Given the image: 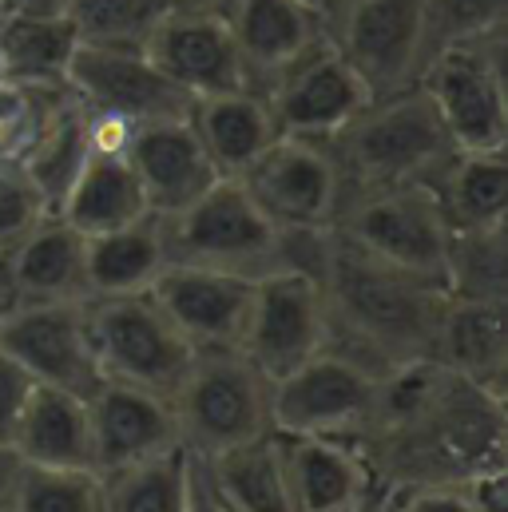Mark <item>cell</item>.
<instances>
[{"mask_svg":"<svg viewBox=\"0 0 508 512\" xmlns=\"http://www.w3.org/2000/svg\"><path fill=\"white\" fill-rule=\"evenodd\" d=\"M381 493L477 485L508 465L505 397L421 358L389 370L366 425L350 437Z\"/></svg>","mask_w":508,"mask_h":512,"instance_id":"cell-1","label":"cell"},{"mask_svg":"<svg viewBox=\"0 0 508 512\" xmlns=\"http://www.w3.org/2000/svg\"><path fill=\"white\" fill-rule=\"evenodd\" d=\"M318 278L330 318L326 350L366 366L378 378L433 354L437 322L449 302L437 278H421L370 255L334 227L326 235Z\"/></svg>","mask_w":508,"mask_h":512,"instance_id":"cell-2","label":"cell"},{"mask_svg":"<svg viewBox=\"0 0 508 512\" xmlns=\"http://www.w3.org/2000/svg\"><path fill=\"white\" fill-rule=\"evenodd\" d=\"M326 147L342 179V207L346 199L381 187L433 183L457 155L441 116L417 84L370 100L334 139H326Z\"/></svg>","mask_w":508,"mask_h":512,"instance_id":"cell-3","label":"cell"},{"mask_svg":"<svg viewBox=\"0 0 508 512\" xmlns=\"http://www.w3.org/2000/svg\"><path fill=\"white\" fill-rule=\"evenodd\" d=\"M270 389L274 382L239 346L195 350L187 378L179 382L175 397H171L179 445L203 461V457H215L243 441L274 433Z\"/></svg>","mask_w":508,"mask_h":512,"instance_id":"cell-4","label":"cell"},{"mask_svg":"<svg viewBox=\"0 0 508 512\" xmlns=\"http://www.w3.org/2000/svg\"><path fill=\"white\" fill-rule=\"evenodd\" d=\"M163 239L171 262L187 266H211L243 278H262L286 266V231L254 207L239 179H219L191 207L167 215Z\"/></svg>","mask_w":508,"mask_h":512,"instance_id":"cell-5","label":"cell"},{"mask_svg":"<svg viewBox=\"0 0 508 512\" xmlns=\"http://www.w3.org/2000/svg\"><path fill=\"white\" fill-rule=\"evenodd\" d=\"M88 330L104 382L135 385L167 401L195 362V346L163 314L151 290L88 298Z\"/></svg>","mask_w":508,"mask_h":512,"instance_id":"cell-6","label":"cell"},{"mask_svg":"<svg viewBox=\"0 0 508 512\" xmlns=\"http://www.w3.org/2000/svg\"><path fill=\"white\" fill-rule=\"evenodd\" d=\"M334 231L370 255L437 282L445 274V251L453 235L433 183H401L354 195L338 211Z\"/></svg>","mask_w":508,"mask_h":512,"instance_id":"cell-7","label":"cell"},{"mask_svg":"<svg viewBox=\"0 0 508 512\" xmlns=\"http://www.w3.org/2000/svg\"><path fill=\"white\" fill-rule=\"evenodd\" d=\"M417 88L429 96L457 151H505V36L429 56Z\"/></svg>","mask_w":508,"mask_h":512,"instance_id":"cell-8","label":"cell"},{"mask_svg":"<svg viewBox=\"0 0 508 512\" xmlns=\"http://www.w3.org/2000/svg\"><path fill=\"white\" fill-rule=\"evenodd\" d=\"M330 36L370 100L405 92L425 68V0H346L330 16Z\"/></svg>","mask_w":508,"mask_h":512,"instance_id":"cell-9","label":"cell"},{"mask_svg":"<svg viewBox=\"0 0 508 512\" xmlns=\"http://www.w3.org/2000/svg\"><path fill=\"white\" fill-rule=\"evenodd\" d=\"M326 334H330V318H326V294L318 274L282 266L254 278L251 318L239 350L270 382L286 378L290 370L322 354Z\"/></svg>","mask_w":508,"mask_h":512,"instance_id":"cell-10","label":"cell"},{"mask_svg":"<svg viewBox=\"0 0 508 512\" xmlns=\"http://www.w3.org/2000/svg\"><path fill=\"white\" fill-rule=\"evenodd\" d=\"M239 183L278 231H330L342 211V179L318 139L278 135Z\"/></svg>","mask_w":508,"mask_h":512,"instance_id":"cell-11","label":"cell"},{"mask_svg":"<svg viewBox=\"0 0 508 512\" xmlns=\"http://www.w3.org/2000/svg\"><path fill=\"white\" fill-rule=\"evenodd\" d=\"M381 378L366 366L322 350L270 389V421L282 437H342L350 441L378 397Z\"/></svg>","mask_w":508,"mask_h":512,"instance_id":"cell-12","label":"cell"},{"mask_svg":"<svg viewBox=\"0 0 508 512\" xmlns=\"http://www.w3.org/2000/svg\"><path fill=\"white\" fill-rule=\"evenodd\" d=\"M0 350L16 358L36 385L92 397L104 374L96 362L88 302H20L0 314Z\"/></svg>","mask_w":508,"mask_h":512,"instance_id":"cell-13","label":"cell"},{"mask_svg":"<svg viewBox=\"0 0 508 512\" xmlns=\"http://www.w3.org/2000/svg\"><path fill=\"white\" fill-rule=\"evenodd\" d=\"M68 92L92 112L120 124H159L191 116V96L179 92L143 48L120 44H76L68 76Z\"/></svg>","mask_w":508,"mask_h":512,"instance_id":"cell-14","label":"cell"},{"mask_svg":"<svg viewBox=\"0 0 508 512\" xmlns=\"http://www.w3.org/2000/svg\"><path fill=\"white\" fill-rule=\"evenodd\" d=\"M143 52L191 100L251 88L235 32H231V20L223 12L171 8L155 24V32L147 36Z\"/></svg>","mask_w":508,"mask_h":512,"instance_id":"cell-15","label":"cell"},{"mask_svg":"<svg viewBox=\"0 0 508 512\" xmlns=\"http://www.w3.org/2000/svg\"><path fill=\"white\" fill-rule=\"evenodd\" d=\"M262 96L270 104V116H274L278 135L318 139V143L334 139L338 131L370 104L366 84L346 64V56L334 48V40L322 44L318 52H310L306 60H298Z\"/></svg>","mask_w":508,"mask_h":512,"instance_id":"cell-16","label":"cell"},{"mask_svg":"<svg viewBox=\"0 0 508 512\" xmlns=\"http://www.w3.org/2000/svg\"><path fill=\"white\" fill-rule=\"evenodd\" d=\"M151 298L195 350L239 346L251 318L254 278L211 266L167 262V270L151 286Z\"/></svg>","mask_w":508,"mask_h":512,"instance_id":"cell-17","label":"cell"},{"mask_svg":"<svg viewBox=\"0 0 508 512\" xmlns=\"http://www.w3.org/2000/svg\"><path fill=\"white\" fill-rule=\"evenodd\" d=\"M227 20L247 68V84L258 96L298 60L334 40L330 16L302 0H235Z\"/></svg>","mask_w":508,"mask_h":512,"instance_id":"cell-18","label":"cell"},{"mask_svg":"<svg viewBox=\"0 0 508 512\" xmlns=\"http://www.w3.org/2000/svg\"><path fill=\"white\" fill-rule=\"evenodd\" d=\"M282 469L294 512H366L381 485L354 441L342 437H282Z\"/></svg>","mask_w":508,"mask_h":512,"instance_id":"cell-19","label":"cell"},{"mask_svg":"<svg viewBox=\"0 0 508 512\" xmlns=\"http://www.w3.org/2000/svg\"><path fill=\"white\" fill-rule=\"evenodd\" d=\"M127 159L147 195L151 215H163V219L191 207L211 183L223 179L191 128V116L139 124L127 139Z\"/></svg>","mask_w":508,"mask_h":512,"instance_id":"cell-20","label":"cell"},{"mask_svg":"<svg viewBox=\"0 0 508 512\" xmlns=\"http://www.w3.org/2000/svg\"><path fill=\"white\" fill-rule=\"evenodd\" d=\"M96 473H112L179 449V425L167 397L124 382H104L88 397Z\"/></svg>","mask_w":508,"mask_h":512,"instance_id":"cell-21","label":"cell"},{"mask_svg":"<svg viewBox=\"0 0 508 512\" xmlns=\"http://www.w3.org/2000/svg\"><path fill=\"white\" fill-rule=\"evenodd\" d=\"M8 306L20 302H88V239L56 211L0 258Z\"/></svg>","mask_w":508,"mask_h":512,"instance_id":"cell-22","label":"cell"},{"mask_svg":"<svg viewBox=\"0 0 508 512\" xmlns=\"http://www.w3.org/2000/svg\"><path fill=\"white\" fill-rule=\"evenodd\" d=\"M429 362L505 397L508 382V302L449 298L437 322Z\"/></svg>","mask_w":508,"mask_h":512,"instance_id":"cell-23","label":"cell"},{"mask_svg":"<svg viewBox=\"0 0 508 512\" xmlns=\"http://www.w3.org/2000/svg\"><path fill=\"white\" fill-rule=\"evenodd\" d=\"M56 215L64 223H72L84 239L116 231V227H127V223L151 215L147 195H143V187L131 171L127 147H92L88 163L72 179Z\"/></svg>","mask_w":508,"mask_h":512,"instance_id":"cell-24","label":"cell"},{"mask_svg":"<svg viewBox=\"0 0 508 512\" xmlns=\"http://www.w3.org/2000/svg\"><path fill=\"white\" fill-rule=\"evenodd\" d=\"M16 461L44 465V469H88L96 473V449H92V417L88 401L52 385H36L16 441Z\"/></svg>","mask_w":508,"mask_h":512,"instance_id":"cell-25","label":"cell"},{"mask_svg":"<svg viewBox=\"0 0 508 512\" xmlns=\"http://www.w3.org/2000/svg\"><path fill=\"white\" fill-rule=\"evenodd\" d=\"M191 128H195L207 159L215 163V171L223 179H239L278 139L266 96H258L251 88L195 100L191 104Z\"/></svg>","mask_w":508,"mask_h":512,"instance_id":"cell-26","label":"cell"},{"mask_svg":"<svg viewBox=\"0 0 508 512\" xmlns=\"http://www.w3.org/2000/svg\"><path fill=\"white\" fill-rule=\"evenodd\" d=\"M195 465L223 512H294L290 493H286L278 433L243 441L203 461L195 457Z\"/></svg>","mask_w":508,"mask_h":512,"instance_id":"cell-27","label":"cell"},{"mask_svg":"<svg viewBox=\"0 0 508 512\" xmlns=\"http://www.w3.org/2000/svg\"><path fill=\"white\" fill-rule=\"evenodd\" d=\"M167 239L163 219L143 215L127 227L88 239V298L112 294H143L167 270Z\"/></svg>","mask_w":508,"mask_h":512,"instance_id":"cell-28","label":"cell"},{"mask_svg":"<svg viewBox=\"0 0 508 512\" xmlns=\"http://www.w3.org/2000/svg\"><path fill=\"white\" fill-rule=\"evenodd\" d=\"M88 155H92V116L72 92H64L52 104V112L44 116V124L36 128V135L24 143L16 163L32 175V183L56 211L60 199L68 195L72 179L88 163Z\"/></svg>","mask_w":508,"mask_h":512,"instance_id":"cell-29","label":"cell"},{"mask_svg":"<svg viewBox=\"0 0 508 512\" xmlns=\"http://www.w3.org/2000/svg\"><path fill=\"white\" fill-rule=\"evenodd\" d=\"M433 191L453 231L501 227L508 215L505 151H457L433 179Z\"/></svg>","mask_w":508,"mask_h":512,"instance_id":"cell-30","label":"cell"},{"mask_svg":"<svg viewBox=\"0 0 508 512\" xmlns=\"http://www.w3.org/2000/svg\"><path fill=\"white\" fill-rule=\"evenodd\" d=\"M104 512H191V453L167 449L139 465L100 473Z\"/></svg>","mask_w":508,"mask_h":512,"instance_id":"cell-31","label":"cell"},{"mask_svg":"<svg viewBox=\"0 0 508 512\" xmlns=\"http://www.w3.org/2000/svg\"><path fill=\"white\" fill-rule=\"evenodd\" d=\"M80 36L60 20H0V72L20 84H64Z\"/></svg>","mask_w":508,"mask_h":512,"instance_id":"cell-32","label":"cell"},{"mask_svg":"<svg viewBox=\"0 0 508 512\" xmlns=\"http://www.w3.org/2000/svg\"><path fill=\"white\" fill-rule=\"evenodd\" d=\"M445 294L469 302H508V239L501 227L453 231L445 251Z\"/></svg>","mask_w":508,"mask_h":512,"instance_id":"cell-33","label":"cell"},{"mask_svg":"<svg viewBox=\"0 0 508 512\" xmlns=\"http://www.w3.org/2000/svg\"><path fill=\"white\" fill-rule=\"evenodd\" d=\"M8 512H104L100 473L88 469H44L16 461V473L0 497Z\"/></svg>","mask_w":508,"mask_h":512,"instance_id":"cell-34","label":"cell"},{"mask_svg":"<svg viewBox=\"0 0 508 512\" xmlns=\"http://www.w3.org/2000/svg\"><path fill=\"white\" fill-rule=\"evenodd\" d=\"M171 8V0H68V20L84 44L143 48Z\"/></svg>","mask_w":508,"mask_h":512,"instance_id":"cell-35","label":"cell"},{"mask_svg":"<svg viewBox=\"0 0 508 512\" xmlns=\"http://www.w3.org/2000/svg\"><path fill=\"white\" fill-rule=\"evenodd\" d=\"M508 28V0H425V60L461 48L501 40Z\"/></svg>","mask_w":508,"mask_h":512,"instance_id":"cell-36","label":"cell"},{"mask_svg":"<svg viewBox=\"0 0 508 512\" xmlns=\"http://www.w3.org/2000/svg\"><path fill=\"white\" fill-rule=\"evenodd\" d=\"M68 84H20L0 72V159H16Z\"/></svg>","mask_w":508,"mask_h":512,"instance_id":"cell-37","label":"cell"},{"mask_svg":"<svg viewBox=\"0 0 508 512\" xmlns=\"http://www.w3.org/2000/svg\"><path fill=\"white\" fill-rule=\"evenodd\" d=\"M52 215L48 199L16 159H0V258Z\"/></svg>","mask_w":508,"mask_h":512,"instance_id":"cell-38","label":"cell"},{"mask_svg":"<svg viewBox=\"0 0 508 512\" xmlns=\"http://www.w3.org/2000/svg\"><path fill=\"white\" fill-rule=\"evenodd\" d=\"M385 512H485L473 485H417L381 493Z\"/></svg>","mask_w":508,"mask_h":512,"instance_id":"cell-39","label":"cell"},{"mask_svg":"<svg viewBox=\"0 0 508 512\" xmlns=\"http://www.w3.org/2000/svg\"><path fill=\"white\" fill-rule=\"evenodd\" d=\"M32 393H36L32 374L16 358H8L0 350V449H12L16 429H20V417H24L28 401H32Z\"/></svg>","mask_w":508,"mask_h":512,"instance_id":"cell-40","label":"cell"},{"mask_svg":"<svg viewBox=\"0 0 508 512\" xmlns=\"http://www.w3.org/2000/svg\"><path fill=\"white\" fill-rule=\"evenodd\" d=\"M0 16H12V20H60V16H68V0H0Z\"/></svg>","mask_w":508,"mask_h":512,"instance_id":"cell-41","label":"cell"},{"mask_svg":"<svg viewBox=\"0 0 508 512\" xmlns=\"http://www.w3.org/2000/svg\"><path fill=\"white\" fill-rule=\"evenodd\" d=\"M171 4L175 8H191V12H223L227 16L235 0H171Z\"/></svg>","mask_w":508,"mask_h":512,"instance_id":"cell-42","label":"cell"},{"mask_svg":"<svg viewBox=\"0 0 508 512\" xmlns=\"http://www.w3.org/2000/svg\"><path fill=\"white\" fill-rule=\"evenodd\" d=\"M12 473H16V453L12 449H0V497H4V489L12 481Z\"/></svg>","mask_w":508,"mask_h":512,"instance_id":"cell-43","label":"cell"},{"mask_svg":"<svg viewBox=\"0 0 508 512\" xmlns=\"http://www.w3.org/2000/svg\"><path fill=\"white\" fill-rule=\"evenodd\" d=\"M302 4H310V8H318V12H326V16H334V0H302Z\"/></svg>","mask_w":508,"mask_h":512,"instance_id":"cell-44","label":"cell"},{"mask_svg":"<svg viewBox=\"0 0 508 512\" xmlns=\"http://www.w3.org/2000/svg\"><path fill=\"white\" fill-rule=\"evenodd\" d=\"M8 310V294H4V282H0V314Z\"/></svg>","mask_w":508,"mask_h":512,"instance_id":"cell-45","label":"cell"},{"mask_svg":"<svg viewBox=\"0 0 508 512\" xmlns=\"http://www.w3.org/2000/svg\"><path fill=\"white\" fill-rule=\"evenodd\" d=\"M338 4H346V0H334V8H338Z\"/></svg>","mask_w":508,"mask_h":512,"instance_id":"cell-46","label":"cell"},{"mask_svg":"<svg viewBox=\"0 0 508 512\" xmlns=\"http://www.w3.org/2000/svg\"><path fill=\"white\" fill-rule=\"evenodd\" d=\"M0 512H8V509H4V505H0Z\"/></svg>","mask_w":508,"mask_h":512,"instance_id":"cell-47","label":"cell"}]
</instances>
